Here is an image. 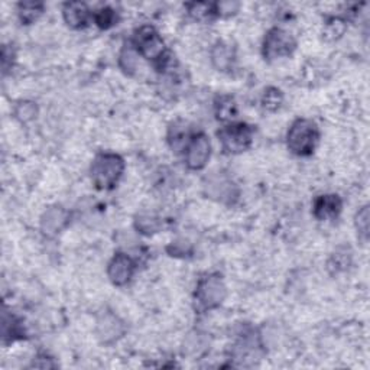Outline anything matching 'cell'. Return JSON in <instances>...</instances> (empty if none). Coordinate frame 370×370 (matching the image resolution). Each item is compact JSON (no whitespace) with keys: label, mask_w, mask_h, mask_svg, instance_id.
<instances>
[{"label":"cell","mask_w":370,"mask_h":370,"mask_svg":"<svg viewBox=\"0 0 370 370\" xmlns=\"http://www.w3.org/2000/svg\"><path fill=\"white\" fill-rule=\"evenodd\" d=\"M125 161L118 153L102 152L94 158L90 175L91 181L97 190H113L123 177Z\"/></svg>","instance_id":"1"},{"label":"cell","mask_w":370,"mask_h":370,"mask_svg":"<svg viewBox=\"0 0 370 370\" xmlns=\"http://www.w3.org/2000/svg\"><path fill=\"white\" fill-rule=\"evenodd\" d=\"M132 45L139 56L151 61L153 65L164 68L168 63V51L160 32L153 26L144 25L136 29Z\"/></svg>","instance_id":"2"},{"label":"cell","mask_w":370,"mask_h":370,"mask_svg":"<svg viewBox=\"0 0 370 370\" xmlns=\"http://www.w3.org/2000/svg\"><path fill=\"white\" fill-rule=\"evenodd\" d=\"M320 139L317 125L309 119H297L286 133V146L297 157H308L314 152Z\"/></svg>","instance_id":"3"},{"label":"cell","mask_w":370,"mask_h":370,"mask_svg":"<svg viewBox=\"0 0 370 370\" xmlns=\"http://www.w3.org/2000/svg\"><path fill=\"white\" fill-rule=\"evenodd\" d=\"M196 302L200 309H214L223 304L227 297V288L219 274H211L201 278L196 288Z\"/></svg>","instance_id":"4"},{"label":"cell","mask_w":370,"mask_h":370,"mask_svg":"<svg viewBox=\"0 0 370 370\" xmlns=\"http://www.w3.org/2000/svg\"><path fill=\"white\" fill-rule=\"evenodd\" d=\"M224 153L239 155L246 152L253 142V130L246 123H229L217 132Z\"/></svg>","instance_id":"5"},{"label":"cell","mask_w":370,"mask_h":370,"mask_svg":"<svg viewBox=\"0 0 370 370\" xmlns=\"http://www.w3.org/2000/svg\"><path fill=\"white\" fill-rule=\"evenodd\" d=\"M295 48L297 43L289 32L281 28H272L265 35L262 52L265 60L272 61V60H278V58L289 56L295 51Z\"/></svg>","instance_id":"6"},{"label":"cell","mask_w":370,"mask_h":370,"mask_svg":"<svg viewBox=\"0 0 370 370\" xmlns=\"http://www.w3.org/2000/svg\"><path fill=\"white\" fill-rule=\"evenodd\" d=\"M211 157V142L203 132L192 134L185 145V165L188 169H203Z\"/></svg>","instance_id":"7"},{"label":"cell","mask_w":370,"mask_h":370,"mask_svg":"<svg viewBox=\"0 0 370 370\" xmlns=\"http://www.w3.org/2000/svg\"><path fill=\"white\" fill-rule=\"evenodd\" d=\"M204 190L210 199L224 204H233L239 197V190L224 174H213L204 181Z\"/></svg>","instance_id":"8"},{"label":"cell","mask_w":370,"mask_h":370,"mask_svg":"<svg viewBox=\"0 0 370 370\" xmlns=\"http://www.w3.org/2000/svg\"><path fill=\"white\" fill-rule=\"evenodd\" d=\"M134 261L129 255H126V253L118 252L107 265V277L113 285L123 286L130 282L134 275Z\"/></svg>","instance_id":"9"},{"label":"cell","mask_w":370,"mask_h":370,"mask_svg":"<svg viewBox=\"0 0 370 370\" xmlns=\"http://www.w3.org/2000/svg\"><path fill=\"white\" fill-rule=\"evenodd\" d=\"M126 333L125 323L111 313H105L95 324V334L103 344H111Z\"/></svg>","instance_id":"10"},{"label":"cell","mask_w":370,"mask_h":370,"mask_svg":"<svg viewBox=\"0 0 370 370\" xmlns=\"http://www.w3.org/2000/svg\"><path fill=\"white\" fill-rule=\"evenodd\" d=\"M70 211L61 206H52L41 217V230L45 236H56L70 224Z\"/></svg>","instance_id":"11"},{"label":"cell","mask_w":370,"mask_h":370,"mask_svg":"<svg viewBox=\"0 0 370 370\" xmlns=\"http://www.w3.org/2000/svg\"><path fill=\"white\" fill-rule=\"evenodd\" d=\"M343 208V201L336 194H325L320 196L313 206V214L317 220L327 222V220H336Z\"/></svg>","instance_id":"12"},{"label":"cell","mask_w":370,"mask_h":370,"mask_svg":"<svg viewBox=\"0 0 370 370\" xmlns=\"http://www.w3.org/2000/svg\"><path fill=\"white\" fill-rule=\"evenodd\" d=\"M64 22L72 29H83L90 21V9L83 2H70L63 8Z\"/></svg>","instance_id":"13"},{"label":"cell","mask_w":370,"mask_h":370,"mask_svg":"<svg viewBox=\"0 0 370 370\" xmlns=\"http://www.w3.org/2000/svg\"><path fill=\"white\" fill-rule=\"evenodd\" d=\"M211 63L219 71H230L235 64V49L230 44L219 41L211 48Z\"/></svg>","instance_id":"14"},{"label":"cell","mask_w":370,"mask_h":370,"mask_svg":"<svg viewBox=\"0 0 370 370\" xmlns=\"http://www.w3.org/2000/svg\"><path fill=\"white\" fill-rule=\"evenodd\" d=\"M185 8L190 16L200 22H210L216 16H220L217 3L214 5V3H206V2H194V3H188Z\"/></svg>","instance_id":"15"},{"label":"cell","mask_w":370,"mask_h":370,"mask_svg":"<svg viewBox=\"0 0 370 370\" xmlns=\"http://www.w3.org/2000/svg\"><path fill=\"white\" fill-rule=\"evenodd\" d=\"M214 110H216V118L219 121L229 122L236 116L238 105L233 97L222 95V97H217L216 105H214Z\"/></svg>","instance_id":"16"},{"label":"cell","mask_w":370,"mask_h":370,"mask_svg":"<svg viewBox=\"0 0 370 370\" xmlns=\"http://www.w3.org/2000/svg\"><path fill=\"white\" fill-rule=\"evenodd\" d=\"M44 13V5L38 2H22L17 5V15L21 22L25 25H31L38 17Z\"/></svg>","instance_id":"17"},{"label":"cell","mask_w":370,"mask_h":370,"mask_svg":"<svg viewBox=\"0 0 370 370\" xmlns=\"http://www.w3.org/2000/svg\"><path fill=\"white\" fill-rule=\"evenodd\" d=\"M2 333H3V340L8 341H15L22 339L25 336V331L24 327L21 324V321L16 320V317L13 316H8L6 313L3 314V321H2Z\"/></svg>","instance_id":"18"},{"label":"cell","mask_w":370,"mask_h":370,"mask_svg":"<svg viewBox=\"0 0 370 370\" xmlns=\"http://www.w3.org/2000/svg\"><path fill=\"white\" fill-rule=\"evenodd\" d=\"M138 52L133 48V45H128L121 51L119 55V65L121 68L128 74V75H133L139 67V61H138Z\"/></svg>","instance_id":"19"},{"label":"cell","mask_w":370,"mask_h":370,"mask_svg":"<svg viewBox=\"0 0 370 370\" xmlns=\"http://www.w3.org/2000/svg\"><path fill=\"white\" fill-rule=\"evenodd\" d=\"M38 111L40 110H38L36 103L31 100H21L15 105L13 116H15V119H17L21 123H28L36 119Z\"/></svg>","instance_id":"20"},{"label":"cell","mask_w":370,"mask_h":370,"mask_svg":"<svg viewBox=\"0 0 370 370\" xmlns=\"http://www.w3.org/2000/svg\"><path fill=\"white\" fill-rule=\"evenodd\" d=\"M134 226L142 233V235L151 236L153 235V233H157L160 230V220L157 216H153V214L144 213L141 214V216L136 217Z\"/></svg>","instance_id":"21"},{"label":"cell","mask_w":370,"mask_h":370,"mask_svg":"<svg viewBox=\"0 0 370 370\" xmlns=\"http://www.w3.org/2000/svg\"><path fill=\"white\" fill-rule=\"evenodd\" d=\"M284 102V94L281 90L275 88V87H269L268 90H265L263 95H262V107L268 111H275L281 107Z\"/></svg>","instance_id":"22"},{"label":"cell","mask_w":370,"mask_h":370,"mask_svg":"<svg viewBox=\"0 0 370 370\" xmlns=\"http://www.w3.org/2000/svg\"><path fill=\"white\" fill-rule=\"evenodd\" d=\"M95 25L102 29H109L118 24V13L111 8H102L93 15Z\"/></svg>","instance_id":"23"},{"label":"cell","mask_w":370,"mask_h":370,"mask_svg":"<svg viewBox=\"0 0 370 370\" xmlns=\"http://www.w3.org/2000/svg\"><path fill=\"white\" fill-rule=\"evenodd\" d=\"M356 230L359 238L366 242L369 238V206H363L356 214Z\"/></svg>","instance_id":"24"},{"label":"cell","mask_w":370,"mask_h":370,"mask_svg":"<svg viewBox=\"0 0 370 370\" xmlns=\"http://www.w3.org/2000/svg\"><path fill=\"white\" fill-rule=\"evenodd\" d=\"M344 31H346V24H344L343 19L333 17L327 22L324 35L327 38H330V40H337V38H340L344 33Z\"/></svg>","instance_id":"25"},{"label":"cell","mask_w":370,"mask_h":370,"mask_svg":"<svg viewBox=\"0 0 370 370\" xmlns=\"http://www.w3.org/2000/svg\"><path fill=\"white\" fill-rule=\"evenodd\" d=\"M191 252V243H188L187 240H175L168 246V253L171 256H187Z\"/></svg>","instance_id":"26"}]
</instances>
